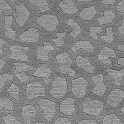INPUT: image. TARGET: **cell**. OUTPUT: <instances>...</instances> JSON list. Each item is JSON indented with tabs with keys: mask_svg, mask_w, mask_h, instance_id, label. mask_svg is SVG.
Listing matches in <instances>:
<instances>
[{
	"mask_svg": "<svg viewBox=\"0 0 124 124\" xmlns=\"http://www.w3.org/2000/svg\"><path fill=\"white\" fill-rule=\"evenodd\" d=\"M56 59L61 73L71 77L75 76V71L71 67L73 60L68 53L65 52L56 55Z\"/></svg>",
	"mask_w": 124,
	"mask_h": 124,
	"instance_id": "6da1fadb",
	"label": "cell"
},
{
	"mask_svg": "<svg viewBox=\"0 0 124 124\" xmlns=\"http://www.w3.org/2000/svg\"><path fill=\"white\" fill-rule=\"evenodd\" d=\"M68 86L66 78H56L52 82V88L49 93L56 99H61L67 94Z\"/></svg>",
	"mask_w": 124,
	"mask_h": 124,
	"instance_id": "7a4b0ae2",
	"label": "cell"
},
{
	"mask_svg": "<svg viewBox=\"0 0 124 124\" xmlns=\"http://www.w3.org/2000/svg\"><path fill=\"white\" fill-rule=\"evenodd\" d=\"M82 107L84 113L98 117L103 110V103L101 100H93L90 97H86L83 100Z\"/></svg>",
	"mask_w": 124,
	"mask_h": 124,
	"instance_id": "3957f363",
	"label": "cell"
},
{
	"mask_svg": "<svg viewBox=\"0 0 124 124\" xmlns=\"http://www.w3.org/2000/svg\"><path fill=\"white\" fill-rule=\"evenodd\" d=\"M35 23L43 28L47 31H54L60 23L57 16L46 15L39 16L35 21Z\"/></svg>",
	"mask_w": 124,
	"mask_h": 124,
	"instance_id": "277c9868",
	"label": "cell"
},
{
	"mask_svg": "<svg viewBox=\"0 0 124 124\" xmlns=\"http://www.w3.org/2000/svg\"><path fill=\"white\" fill-rule=\"evenodd\" d=\"M45 94L46 91L40 82H33L27 85L26 94L29 100H33L39 97H43Z\"/></svg>",
	"mask_w": 124,
	"mask_h": 124,
	"instance_id": "5b68a950",
	"label": "cell"
},
{
	"mask_svg": "<svg viewBox=\"0 0 124 124\" xmlns=\"http://www.w3.org/2000/svg\"><path fill=\"white\" fill-rule=\"evenodd\" d=\"M72 92L74 96L80 99L85 96L89 82L84 78L80 77L72 81Z\"/></svg>",
	"mask_w": 124,
	"mask_h": 124,
	"instance_id": "8992f818",
	"label": "cell"
},
{
	"mask_svg": "<svg viewBox=\"0 0 124 124\" xmlns=\"http://www.w3.org/2000/svg\"><path fill=\"white\" fill-rule=\"evenodd\" d=\"M38 105L44 111V117L48 120L53 119L56 112V104L54 102L47 98H41Z\"/></svg>",
	"mask_w": 124,
	"mask_h": 124,
	"instance_id": "52a82bcc",
	"label": "cell"
},
{
	"mask_svg": "<svg viewBox=\"0 0 124 124\" xmlns=\"http://www.w3.org/2000/svg\"><path fill=\"white\" fill-rule=\"evenodd\" d=\"M10 49L11 52V59L21 61H29V59L26 55V53L29 49L28 47L21 46L16 44L11 46Z\"/></svg>",
	"mask_w": 124,
	"mask_h": 124,
	"instance_id": "ba28073f",
	"label": "cell"
},
{
	"mask_svg": "<svg viewBox=\"0 0 124 124\" xmlns=\"http://www.w3.org/2000/svg\"><path fill=\"white\" fill-rule=\"evenodd\" d=\"M15 8L16 12L18 13L15 19L16 23L19 25V27H23L29 18L30 11L22 4L16 5Z\"/></svg>",
	"mask_w": 124,
	"mask_h": 124,
	"instance_id": "9c48e42d",
	"label": "cell"
},
{
	"mask_svg": "<svg viewBox=\"0 0 124 124\" xmlns=\"http://www.w3.org/2000/svg\"><path fill=\"white\" fill-rule=\"evenodd\" d=\"M91 78L95 85L92 92L95 95L103 97L107 90V87L103 82V76L101 74H98L92 76Z\"/></svg>",
	"mask_w": 124,
	"mask_h": 124,
	"instance_id": "30bf717a",
	"label": "cell"
},
{
	"mask_svg": "<svg viewBox=\"0 0 124 124\" xmlns=\"http://www.w3.org/2000/svg\"><path fill=\"white\" fill-rule=\"evenodd\" d=\"M116 55L115 50L108 46H106L100 50L98 54L97 58L101 63L107 66H112V63L110 58H116Z\"/></svg>",
	"mask_w": 124,
	"mask_h": 124,
	"instance_id": "8fae6325",
	"label": "cell"
},
{
	"mask_svg": "<svg viewBox=\"0 0 124 124\" xmlns=\"http://www.w3.org/2000/svg\"><path fill=\"white\" fill-rule=\"evenodd\" d=\"M124 98V91L119 89H112L107 99V102L110 106L117 108Z\"/></svg>",
	"mask_w": 124,
	"mask_h": 124,
	"instance_id": "7c38bea8",
	"label": "cell"
},
{
	"mask_svg": "<svg viewBox=\"0 0 124 124\" xmlns=\"http://www.w3.org/2000/svg\"><path fill=\"white\" fill-rule=\"evenodd\" d=\"M13 65L16 66V70L13 72V74L18 78L21 84L29 79L30 77L26 71L30 67V65L23 63H14Z\"/></svg>",
	"mask_w": 124,
	"mask_h": 124,
	"instance_id": "4fadbf2b",
	"label": "cell"
},
{
	"mask_svg": "<svg viewBox=\"0 0 124 124\" xmlns=\"http://www.w3.org/2000/svg\"><path fill=\"white\" fill-rule=\"evenodd\" d=\"M75 99L66 98L60 103L59 111L61 113L69 116H71L75 111Z\"/></svg>",
	"mask_w": 124,
	"mask_h": 124,
	"instance_id": "5bb4252c",
	"label": "cell"
},
{
	"mask_svg": "<svg viewBox=\"0 0 124 124\" xmlns=\"http://www.w3.org/2000/svg\"><path fill=\"white\" fill-rule=\"evenodd\" d=\"M40 37V32L36 28H29L26 31L19 36V38L24 43H36Z\"/></svg>",
	"mask_w": 124,
	"mask_h": 124,
	"instance_id": "9a60e30c",
	"label": "cell"
},
{
	"mask_svg": "<svg viewBox=\"0 0 124 124\" xmlns=\"http://www.w3.org/2000/svg\"><path fill=\"white\" fill-rule=\"evenodd\" d=\"M55 47L53 45L48 42L45 41L44 46H38L36 58L37 60L48 62L49 61L48 54L52 50L54 49Z\"/></svg>",
	"mask_w": 124,
	"mask_h": 124,
	"instance_id": "2e32d148",
	"label": "cell"
},
{
	"mask_svg": "<svg viewBox=\"0 0 124 124\" xmlns=\"http://www.w3.org/2000/svg\"><path fill=\"white\" fill-rule=\"evenodd\" d=\"M51 69L49 66L45 64H39L36 71L31 74L34 77L43 78L44 83L48 84L50 83V77L51 74Z\"/></svg>",
	"mask_w": 124,
	"mask_h": 124,
	"instance_id": "e0dca14e",
	"label": "cell"
},
{
	"mask_svg": "<svg viewBox=\"0 0 124 124\" xmlns=\"http://www.w3.org/2000/svg\"><path fill=\"white\" fill-rule=\"evenodd\" d=\"M75 65L80 69L84 70L85 72L89 74H92L95 71V67L90 63V62L81 55H78L76 57Z\"/></svg>",
	"mask_w": 124,
	"mask_h": 124,
	"instance_id": "ac0fdd59",
	"label": "cell"
},
{
	"mask_svg": "<svg viewBox=\"0 0 124 124\" xmlns=\"http://www.w3.org/2000/svg\"><path fill=\"white\" fill-rule=\"evenodd\" d=\"M37 114V109L32 105H27L22 107L21 116L22 119L27 124L31 123L32 118L35 117Z\"/></svg>",
	"mask_w": 124,
	"mask_h": 124,
	"instance_id": "d6986e66",
	"label": "cell"
},
{
	"mask_svg": "<svg viewBox=\"0 0 124 124\" xmlns=\"http://www.w3.org/2000/svg\"><path fill=\"white\" fill-rule=\"evenodd\" d=\"M58 5L64 13L69 15H74L78 10L72 0H63L59 3Z\"/></svg>",
	"mask_w": 124,
	"mask_h": 124,
	"instance_id": "ffe728a7",
	"label": "cell"
},
{
	"mask_svg": "<svg viewBox=\"0 0 124 124\" xmlns=\"http://www.w3.org/2000/svg\"><path fill=\"white\" fill-rule=\"evenodd\" d=\"M13 19L12 16H4L5 24L4 26V32L5 37L15 40L16 39V32L11 28Z\"/></svg>",
	"mask_w": 124,
	"mask_h": 124,
	"instance_id": "44dd1931",
	"label": "cell"
},
{
	"mask_svg": "<svg viewBox=\"0 0 124 124\" xmlns=\"http://www.w3.org/2000/svg\"><path fill=\"white\" fill-rule=\"evenodd\" d=\"M80 49H83L89 53H92L94 50V46L89 41H78L71 47V50L74 53H77Z\"/></svg>",
	"mask_w": 124,
	"mask_h": 124,
	"instance_id": "7402d4cb",
	"label": "cell"
},
{
	"mask_svg": "<svg viewBox=\"0 0 124 124\" xmlns=\"http://www.w3.org/2000/svg\"><path fill=\"white\" fill-rule=\"evenodd\" d=\"M97 13V11L94 6L89 8H84L78 15L80 18L84 21H91Z\"/></svg>",
	"mask_w": 124,
	"mask_h": 124,
	"instance_id": "603a6c76",
	"label": "cell"
},
{
	"mask_svg": "<svg viewBox=\"0 0 124 124\" xmlns=\"http://www.w3.org/2000/svg\"><path fill=\"white\" fill-rule=\"evenodd\" d=\"M107 72L110 77L113 78L115 85L120 86L121 82L124 76V69L120 70L119 71H116L115 70L107 69Z\"/></svg>",
	"mask_w": 124,
	"mask_h": 124,
	"instance_id": "cb8c5ba5",
	"label": "cell"
},
{
	"mask_svg": "<svg viewBox=\"0 0 124 124\" xmlns=\"http://www.w3.org/2000/svg\"><path fill=\"white\" fill-rule=\"evenodd\" d=\"M103 13L104 16L98 18V22L100 25H105L113 22L115 18V14L110 10H106Z\"/></svg>",
	"mask_w": 124,
	"mask_h": 124,
	"instance_id": "d4e9b609",
	"label": "cell"
},
{
	"mask_svg": "<svg viewBox=\"0 0 124 124\" xmlns=\"http://www.w3.org/2000/svg\"><path fill=\"white\" fill-rule=\"evenodd\" d=\"M66 23L73 29L72 31L70 33V35L74 38L77 37L78 35L82 32V29L80 26L77 22H76L74 19L72 18L67 20Z\"/></svg>",
	"mask_w": 124,
	"mask_h": 124,
	"instance_id": "484cf974",
	"label": "cell"
},
{
	"mask_svg": "<svg viewBox=\"0 0 124 124\" xmlns=\"http://www.w3.org/2000/svg\"><path fill=\"white\" fill-rule=\"evenodd\" d=\"M29 3L37 8L40 12H45L50 10L47 0H29Z\"/></svg>",
	"mask_w": 124,
	"mask_h": 124,
	"instance_id": "4316f807",
	"label": "cell"
},
{
	"mask_svg": "<svg viewBox=\"0 0 124 124\" xmlns=\"http://www.w3.org/2000/svg\"><path fill=\"white\" fill-rule=\"evenodd\" d=\"M102 124H122V122L117 115L113 113L104 116L102 120Z\"/></svg>",
	"mask_w": 124,
	"mask_h": 124,
	"instance_id": "83f0119b",
	"label": "cell"
},
{
	"mask_svg": "<svg viewBox=\"0 0 124 124\" xmlns=\"http://www.w3.org/2000/svg\"><path fill=\"white\" fill-rule=\"evenodd\" d=\"M7 91L11 96H12L15 99L18 101L19 100V94L21 92H22V90L15 84L12 83L8 89Z\"/></svg>",
	"mask_w": 124,
	"mask_h": 124,
	"instance_id": "f1b7e54d",
	"label": "cell"
},
{
	"mask_svg": "<svg viewBox=\"0 0 124 124\" xmlns=\"http://www.w3.org/2000/svg\"><path fill=\"white\" fill-rule=\"evenodd\" d=\"M107 35L102 36L101 37V39L106 43L110 44L114 40V36L113 33V30L111 27L107 28L106 29Z\"/></svg>",
	"mask_w": 124,
	"mask_h": 124,
	"instance_id": "f546056e",
	"label": "cell"
},
{
	"mask_svg": "<svg viewBox=\"0 0 124 124\" xmlns=\"http://www.w3.org/2000/svg\"><path fill=\"white\" fill-rule=\"evenodd\" d=\"M13 107V102L7 98H0V109L5 108L8 110L12 111Z\"/></svg>",
	"mask_w": 124,
	"mask_h": 124,
	"instance_id": "4dcf8cb0",
	"label": "cell"
},
{
	"mask_svg": "<svg viewBox=\"0 0 124 124\" xmlns=\"http://www.w3.org/2000/svg\"><path fill=\"white\" fill-rule=\"evenodd\" d=\"M66 33H67L65 32L62 33H57L56 34V38L52 39V40L55 43L56 46L58 47H60L63 46L64 43V39L66 35Z\"/></svg>",
	"mask_w": 124,
	"mask_h": 124,
	"instance_id": "1f68e13d",
	"label": "cell"
},
{
	"mask_svg": "<svg viewBox=\"0 0 124 124\" xmlns=\"http://www.w3.org/2000/svg\"><path fill=\"white\" fill-rule=\"evenodd\" d=\"M101 32H102V28L100 27H91L90 28L89 35L94 41L98 40L97 35Z\"/></svg>",
	"mask_w": 124,
	"mask_h": 124,
	"instance_id": "d6a6232c",
	"label": "cell"
},
{
	"mask_svg": "<svg viewBox=\"0 0 124 124\" xmlns=\"http://www.w3.org/2000/svg\"><path fill=\"white\" fill-rule=\"evenodd\" d=\"M13 80V77L12 75L8 74L0 75V94L2 91L5 82L8 81H12Z\"/></svg>",
	"mask_w": 124,
	"mask_h": 124,
	"instance_id": "836d02e7",
	"label": "cell"
},
{
	"mask_svg": "<svg viewBox=\"0 0 124 124\" xmlns=\"http://www.w3.org/2000/svg\"><path fill=\"white\" fill-rule=\"evenodd\" d=\"M3 120L6 124H22L11 114L7 115L3 119Z\"/></svg>",
	"mask_w": 124,
	"mask_h": 124,
	"instance_id": "e575fe53",
	"label": "cell"
},
{
	"mask_svg": "<svg viewBox=\"0 0 124 124\" xmlns=\"http://www.w3.org/2000/svg\"><path fill=\"white\" fill-rule=\"evenodd\" d=\"M12 8L10 5L5 1V0H0V15L3 11H12Z\"/></svg>",
	"mask_w": 124,
	"mask_h": 124,
	"instance_id": "d590c367",
	"label": "cell"
},
{
	"mask_svg": "<svg viewBox=\"0 0 124 124\" xmlns=\"http://www.w3.org/2000/svg\"><path fill=\"white\" fill-rule=\"evenodd\" d=\"M55 124H72L71 120L67 118H59L55 120Z\"/></svg>",
	"mask_w": 124,
	"mask_h": 124,
	"instance_id": "8d00e7d4",
	"label": "cell"
},
{
	"mask_svg": "<svg viewBox=\"0 0 124 124\" xmlns=\"http://www.w3.org/2000/svg\"><path fill=\"white\" fill-rule=\"evenodd\" d=\"M78 124H97V122L94 119H83L80 120Z\"/></svg>",
	"mask_w": 124,
	"mask_h": 124,
	"instance_id": "74e56055",
	"label": "cell"
},
{
	"mask_svg": "<svg viewBox=\"0 0 124 124\" xmlns=\"http://www.w3.org/2000/svg\"><path fill=\"white\" fill-rule=\"evenodd\" d=\"M117 10L118 12L124 13V0H122L117 6Z\"/></svg>",
	"mask_w": 124,
	"mask_h": 124,
	"instance_id": "f35d334b",
	"label": "cell"
},
{
	"mask_svg": "<svg viewBox=\"0 0 124 124\" xmlns=\"http://www.w3.org/2000/svg\"><path fill=\"white\" fill-rule=\"evenodd\" d=\"M4 45H8V44L6 41H5L4 39L0 38V55H3V52L2 51V47Z\"/></svg>",
	"mask_w": 124,
	"mask_h": 124,
	"instance_id": "ab89813d",
	"label": "cell"
},
{
	"mask_svg": "<svg viewBox=\"0 0 124 124\" xmlns=\"http://www.w3.org/2000/svg\"><path fill=\"white\" fill-rule=\"evenodd\" d=\"M100 1L103 4L112 5L115 3L116 0H100Z\"/></svg>",
	"mask_w": 124,
	"mask_h": 124,
	"instance_id": "60d3db41",
	"label": "cell"
},
{
	"mask_svg": "<svg viewBox=\"0 0 124 124\" xmlns=\"http://www.w3.org/2000/svg\"><path fill=\"white\" fill-rule=\"evenodd\" d=\"M118 31L120 34H122L124 36V19L122 21V24L120 25L119 27L118 28Z\"/></svg>",
	"mask_w": 124,
	"mask_h": 124,
	"instance_id": "b9f144b4",
	"label": "cell"
},
{
	"mask_svg": "<svg viewBox=\"0 0 124 124\" xmlns=\"http://www.w3.org/2000/svg\"><path fill=\"white\" fill-rule=\"evenodd\" d=\"M7 64V62H5L4 60H3L2 59L0 58V71H2V69L3 66L4 65Z\"/></svg>",
	"mask_w": 124,
	"mask_h": 124,
	"instance_id": "7bdbcfd3",
	"label": "cell"
},
{
	"mask_svg": "<svg viewBox=\"0 0 124 124\" xmlns=\"http://www.w3.org/2000/svg\"><path fill=\"white\" fill-rule=\"evenodd\" d=\"M118 64L120 65H124V57H120L118 58Z\"/></svg>",
	"mask_w": 124,
	"mask_h": 124,
	"instance_id": "ee69618b",
	"label": "cell"
},
{
	"mask_svg": "<svg viewBox=\"0 0 124 124\" xmlns=\"http://www.w3.org/2000/svg\"><path fill=\"white\" fill-rule=\"evenodd\" d=\"M117 47L118 50L124 52V45H118Z\"/></svg>",
	"mask_w": 124,
	"mask_h": 124,
	"instance_id": "f6af8a7d",
	"label": "cell"
},
{
	"mask_svg": "<svg viewBox=\"0 0 124 124\" xmlns=\"http://www.w3.org/2000/svg\"><path fill=\"white\" fill-rule=\"evenodd\" d=\"M92 0H77L78 2H90L92 1Z\"/></svg>",
	"mask_w": 124,
	"mask_h": 124,
	"instance_id": "bcb514c9",
	"label": "cell"
},
{
	"mask_svg": "<svg viewBox=\"0 0 124 124\" xmlns=\"http://www.w3.org/2000/svg\"><path fill=\"white\" fill-rule=\"evenodd\" d=\"M121 111H122V112L123 114H124V106L123 107L122 110H121Z\"/></svg>",
	"mask_w": 124,
	"mask_h": 124,
	"instance_id": "7dc6e473",
	"label": "cell"
},
{
	"mask_svg": "<svg viewBox=\"0 0 124 124\" xmlns=\"http://www.w3.org/2000/svg\"><path fill=\"white\" fill-rule=\"evenodd\" d=\"M35 124H46L44 123H36Z\"/></svg>",
	"mask_w": 124,
	"mask_h": 124,
	"instance_id": "c3c4849f",
	"label": "cell"
},
{
	"mask_svg": "<svg viewBox=\"0 0 124 124\" xmlns=\"http://www.w3.org/2000/svg\"><path fill=\"white\" fill-rule=\"evenodd\" d=\"M10 1H11V2H12V3H13L14 2H15V1H16V0H10Z\"/></svg>",
	"mask_w": 124,
	"mask_h": 124,
	"instance_id": "681fc988",
	"label": "cell"
}]
</instances>
